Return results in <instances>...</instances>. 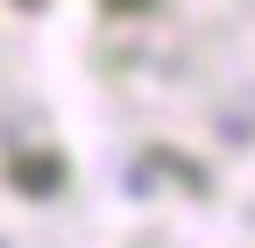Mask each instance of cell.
<instances>
[{
	"mask_svg": "<svg viewBox=\"0 0 255 248\" xmlns=\"http://www.w3.org/2000/svg\"><path fill=\"white\" fill-rule=\"evenodd\" d=\"M7 177L21 184L28 199H50L57 184H64V156H14V163H7Z\"/></svg>",
	"mask_w": 255,
	"mask_h": 248,
	"instance_id": "cell-1",
	"label": "cell"
},
{
	"mask_svg": "<svg viewBox=\"0 0 255 248\" xmlns=\"http://www.w3.org/2000/svg\"><path fill=\"white\" fill-rule=\"evenodd\" d=\"M100 7H107V14H142L149 0H100Z\"/></svg>",
	"mask_w": 255,
	"mask_h": 248,
	"instance_id": "cell-2",
	"label": "cell"
},
{
	"mask_svg": "<svg viewBox=\"0 0 255 248\" xmlns=\"http://www.w3.org/2000/svg\"><path fill=\"white\" fill-rule=\"evenodd\" d=\"M14 7H43V0H14Z\"/></svg>",
	"mask_w": 255,
	"mask_h": 248,
	"instance_id": "cell-3",
	"label": "cell"
}]
</instances>
